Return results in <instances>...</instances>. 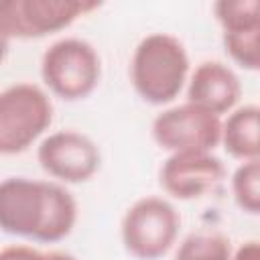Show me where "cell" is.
I'll list each match as a JSON object with an SVG mask.
<instances>
[{"mask_svg": "<svg viewBox=\"0 0 260 260\" xmlns=\"http://www.w3.org/2000/svg\"><path fill=\"white\" fill-rule=\"evenodd\" d=\"M181 215L175 205L156 195L136 199L122 215L120 240L136 260H160L177 244Z\"/></svg>", "mask_w": 260, "mask_h": 260, "instance_id": "5", "label": "cell"}, {"mask_svg": "<svg viewBox=\"0 0 260 260\" xmlns=\"http://www.w3.org/2000/svg\"><path fill=\"white\" fill-rule=\"evenodd\" d=\"M77 215V199L61 183L28 177H6L0 181L2 234L55 244L73 232Z\"/></svg>", "mask_w": 260, "mask_h": 260, "instance_id": "1", "label": "cell"}, {"mask_svg": "<svg viewBox=\"0 0 260 260\" xmlns=\"http://www.w3.org/2000/svg\"><path fill=\"white\" fill-rule=\"evenodd\" d=\"M100 6L87 0H0V30L8 41L43 39L69 28Z\"/></svg>", "mask_w": 260, "mask_h": 260, "instance_id": "6", "label": "cell"}, {"mask_svg": "<svg viewBox=\"0 0 260 260\" xmlns=\"http://www.w3.org/2000/svg\"><path fill=\"white\" fill-rule=\"evenodd\" d=\"M225 55L244 71H258L260 67V28L221 32Z\"/></svg>", "mask_w": 260, "mask_h": 260, "instance_id": "15", "label": "cell"}, {"mask_svg": "<svg viewBox=\"0 0 260 260\" xmlns=\"http://www.w3.org/2000/svg\"><path fill=\"white\" fill-rule=\"evenodd\" d=\"M225 175V167L213 152H173L158 171V183L167 195L193 201L213 191Z\"/></svg>", "mask_w": 260, "mask_h": 260, "instance_id": "9", "label": "cell"}, {"mask_svg": "<svg viewBox=\"0 0 260 260\" xmlns=\"http://www.w3.org/2000/svg\"><path fill=\"white\" fill-rule=\"evenodd\" d=\"M187 102L215 116L230 114L242 98V83L236 71L215 59L201 61L187 79Z\"/></svg>", "mask_w": 260, "mask_h": 260, "instance_id": "10", "label": "cell"}, {"mask_svg": "<svg viewBox=\"0 0 260 260\" xmlns=\"http://www.w3.org/2000/svg\"><path fill=\"white\" fill-rule=\"evenodd\" d=\"M45 260H77V258L63 250H49V252H45Z\"/></svg>", "mask_w": 260, "mask_h": 260, "instance_id": "18", "label": "cell"}, {"mask_svg": "<svg viewBox=\"0 0 260 260\" xmlns=\"http://www.w3.org/2000/svg\"><path fill=\"white\" fill-rule=\"evenodd\" d=\"M0 260H45V252L28 244H10L0 248Z\"/></svg>", "mask_w": 260, "mask_h": 260, "instance_id": "16", "label": "cell"}, {"mask_svg": "<svg viewBox=\"0 0 260 260\" xmlns=\"http://www.w3.org/2000/svg\"><path fill=\"white\" fill-rule=\"evenodd\" d=\"M37 162L55 183L79 185L100 171L102 152L87 134L69 128L51 132L39 142Z\"/></svg>", "mask_w": 260, "mask_h": 260, "instance_id": "8", "label": "cell"}, {"mask_svg": "<svg viewBox=\"0 0 260 260\" xmlns=\"http://www.w3.org/2000/svg\"><path fill=\"white\" fill-rule=\"evenodd\" d=\"M221 118L189 102L165 108L150 124V136L160 150L213 152L219 146Z\"/></svg>", "mask_w": 260, "mask_h": 260, "instance_id": "7", "label": "cell"}, {"mask_svg": "<svg viewBox=\"0 0 260 260\" xmlns=\"http://www.w3.org/2000/svg\"><path fill=\"white\" fill-rule=\"evenodd\" d=\"M230 189L236 205L250 215L260 213V158L240 162L232 177Z\"/></svg>", "mask_w": 260, "mask_h": 260, "instance_id": "13", "label": "cell"}, {"mask_svg": "<svg viewBox=\"0 0 260 260\" xmlns=\"http://www.w3.org/2000/svg\"><path fill=\"white\" fill-rule=\"evenodd\" d=\"M219 144L240 162L260 158V108L256 104L234 108L221 120Z\"/></svg>", "mask_w": 260, "mask_h": 260, "instance_id": "11", "label": "cell"}, {"mask_svg": "<svg viewBox=\"0 0 260 260\" xmlns=\"http://www.w3.org/2000/svg\"><path fill=\"white\" fill-rule=\"evenodd\" d=\"M8 45H10V41H8L6 35L0 30V65L4 63V59H6V55H8Z\"/></svg>", "mask_w": 260, "mask_h": 260, "instance_id": "19", "label": "cell"}, {"mask_svg": "<svg viewBox=\"0 0 260 260\" xmlns=\"http://www.w3.org/2000/svg\"><path fill=\"white\" fill-rule=\"evenodd\" d=\"M130 83L136 95L152 106H165L185 89L191 61L185 45L171 32H150L130 57Z\"/></svg>", "mask_w": 260, "mask_h": 260, "instance_id": "2", "label": "cell"}, {"mask_svg": "<svg viewBox=\"0 0 260 260\" xmlns=\"http://www.w3.org/2000/svg\"><path fill=\"white\" fill-rule=\"evenodd\" d=\"M232 242L217 232H197L181 240L173 260H232Z\"/></svg>", "mask_w": 260, "mask_h": 260, "instance_id": "12", "label": "cell"}, {"mask_svg": "<svg viewBox=\"0 0 260 260\" xmlns=\"http://www.w3.org/2000/svg\"><path fill=\"white\" fill-rule=\"evenodd\" d=\"M213 18L221 32L260 28V2L258 0H219L213 4Z\"/></svg>", "mask_w": 260, "mask_h": 260, "instance_id": "14", "label": "cell"}, {"mask_svg": "<svg viewBox=\"0 0 260 260\" xmlns=\"http://www.w3.org/2000/svg\"><path fill=\"white\" fill-rule=\"evenodd\" d=\"M51 122L53 102L41 85L18 81L0 89V156L26 152Z\"/></svg>", "mask_w": 260, "mask_h": 260, "instance_id": "3", "label": "cell"}, {"mask_svg": "<svg viewBox=\"0 0 260 260\" xmlns=\"http://www.w3.org/2000/svg\"><path fill=\"white\" fill-rule=\"evenodd\" d=\"M232 260H260V242L258 240L242 242L232 252Z\"/></svg>", "mask_w": 260, "mask_h": 260, "instance_id": "17", "label": "cell"}, {"mask_svg": "<svg viewBox=\"0 0 260 260\" xmlns=\"http://www.w3.org/2000/svg\"><path fill=\"white\" fill-rule=\"evenodd\" d=\"M100 77L102 59L85 39L63 37L51 43L41 57L43 85L59 100H85L98 87Z\"/></svg>", "mask_w": 260, "mask_h": 260, "instance_id": "4", "label": "cell"}]
</instances>
